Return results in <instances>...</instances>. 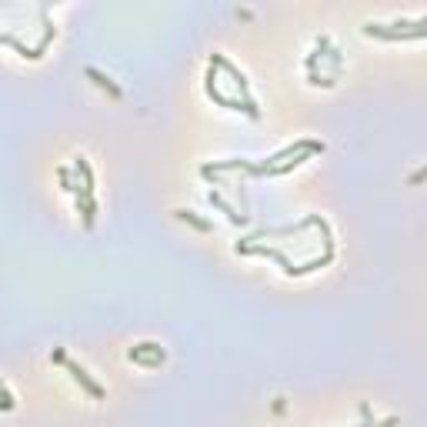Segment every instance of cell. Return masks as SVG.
Wrapping results in <instances>:
<instances>
[{
  "label": "cell",
  "mask_w": 427,
  "mask_h": 427,
  "mask_svg": "<svg viewBox=\"0 0 427 427\" xmlns=\"http://www.w3.org/2000/svg\"><path fill=\"white\" fill-rule=\"evenodd\" d=\"M134 364H144V367H160L164 364V347L160 344H153V340H144V344H137V347H130V354H127Z\"/></svg>",
  "instance_id": "3"
},
{
  "label": "cell",
  "mask_w": 427,
  "mask_h": 427,
  "mask_svg": "<svg viewBox=\"0 0 427 427\" xmlns=\"http://www.w3.org/2000/svg\"><path fill=\"white\" fill-rule=\"evenodd\" d=\"M394 424H397V417H387V421H381V424H377V421L370 424V417H367V424H361V427H394Z\"/></svg>",
  "instance_id": "10"
},
{
  "label": "cell",
  "mask_w": 427,
  "mask_h": 427,
  "mask_svg": "<svg viewBox=\"0 0 427 427\" xmlns=\"http://www.w3.org/2000/svg\"><path fill=\"white\" fill-rule=\"evenodd\" d=\"M307 160H310V153H297V157H294L290 164H277V167H274V170H267V174H290L294 167H301V164H307Z\"/></svg>",
  "instance_id": "8"
},
{
  "label": "cell",
  "mask_w": 427,
  "mask_h": 427,
  "mask_svg": "<svg viewBox=\"0 0 427 427\" xmlns=\"http://www.w3.org/2000/svg\"><path fill=\"white\" fill-rule=\"evenodd\" d=\"M61 364L67 367V374H70V377H74V381L80 384V387H84V391H87V394L93 397V400H104V397H107V391H104V387H100V384L93 381L91 374H87V370H84V367L77 364V361H70V357H63Z\"/></svg>",
  "instance_id": "2"
},
{
  "label": "cell",
  "mask_w": 427,
  "mask_h": 427,
  "mask_svg": "<svg viewBox=\"0 0 427 427\" xmlns=\"http://www.w3.org/2000/svg\"><path fill=\"white\" fill-rule=\"evenodd\" d=\"M211 204H214V207H220V211L227 214V220H230V224H247V220L241 217V214H234V207H230V204H227L224 197H220L217 190H211Z\"/></svg>",
  "instance_id": "6"
},
{
  "label": "cell",
  "mask_w": 427,
  "mask_h": 427,
  "mask_svg": "<svg viewBox=\"0 0 427 427\" xmlns=\"http://www.w3.org/2000/svg\"><path fill=\"white\" fill-rule=\"evenodd\" d=\"M14 407H17V400L10 397V391L0 384V411H14Z\"/></svg>",
  "instance_id": "9"
},
{
  "label": "cell",
  "mask_w": 427,
  "mask_h": 427,
  "mask_svg": "<svg viewBox=\"0 0 427 427\" xmlns=\"http://www.w3.org/2000/svg\"><path fill=\"white\" fill-rule=\"evenodd\" d=\"M77 211L84 214V227L91 230L93 220H97V200L93 197H77Z\"/></svg>",
  "instance_id": "5"
},
{
  "label": "cell",
  "mask_w": 427,
  "mask_h": 427,
  "mask_svg": "<svg viewBox=\"0 0 427 427\" xmlns=\"http://www.w3.org/2000/svg\"><path fill=\"white\" fill-rule=\"evenodd\" d=\"M174 214H177V220L190 224V227H197L200 234H207V230H211V220H200V217H197L194 211H174Z\"/></svg>",
  "instance_id": "7"
},
{
  "label": "cell",
  "mask_w": 427,
  "mask_h": 427,
  "mask_svg": "<svg viewBox=\"0 0 427 427\" xmlns=\"http://www.w3.org/2000/svg\"><path fill=\"white\" fill-rule=\"evenodd\" d=\"M87 77H91V80L97 84V87H100V91L110 93L114 100H123V91L117 87V84H114V80H110V77L104 74V70H97V67H87Z\"/></svg>",
  "instance_id": "4"
},
{
  "label": "cell",
  "mask_w": 427,
  "mask_h": 427,
  "mask_svg": "<svg viewBox=\"0 0 427 427\" xmlns=\"http://www.w3.org/2000/svg\"><path fill=\"white\" fill-rule=\"evenodd\" d=\"M364 37H377V40H421L424 31H397L394 24L387 27V24H374V20H367Z\"/></svg>",
  "instance_id": "1"
}]
</instances>
